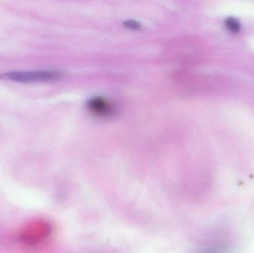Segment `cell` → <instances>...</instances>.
<instances>
[{"instance_id": "1", "label": "cell", "mask_w": 254, "mask_h": 253, "mask_svg": "<svg viewBox=\"0 0 254 253\" xmlns=\"http://www.w3.org/2000/svg\"><path fill=\"white\" fill-rule=\"evenodd\" d=\"M52 233V226L49 221L36 219L30 221L21 229L19 237L22 243L34 247L46 242Z\"/></svg>"}, {"instance_id": "4", "label": "cell", "mask_w": 254, "mask_h": 253, "mask_svg": "<svg viewBox=\"0 0 254 253\" xmlns=\"http://www.w3.org/2000/svg\"><path fill=\"white\" fill-rule=\"evenodd\" d=\"M225 25L227 29L233 34H237L241 30V24L236 18H227L225 21Z\"/></svg>"}, {"instance_id": "3", "label": "cell", "mask_w": 254, "mask_h": 253, "mask_svg": "<svg viewBox=\"0 0 254 253\" xmlns=\"http://www.w3.org/2000/svg\"><path fill=\"white\" fill-rule=\"evenodd\" d=\"M88 106L90 111L98 115H109L113 111V104L104 98H93L89 101Z\"/></svg>"}, {"instance_id": "5", "label": "cell", "mask_w": 254, "mask_h": 253, "mask_svg": "<svg viewBox=\"0 0 254 253\" xmlns=\"http://www.w3.org/2000/svg\"><path fill=\"white\" fill-rule=\"evenodd\" d=\"M124 24L127 28H129V29L138 30L140 28V24L134 20H127Z\"/></svg>"}, {"instance_id": "2", "label": "cell", "mask_w": 254, "mask_h": 253, "mask_svg": "<svg viewBox=\"0 0 254 253\" xmlns=\"http://www.w3.org/2000/svg\"><path fill=\"white\" fill-rule=\"evenodd\" d=\"M60 77L59 72L52 71H9L0 75L4 80L22 83L52 81Z\"/></svg>"}]
</instances>
